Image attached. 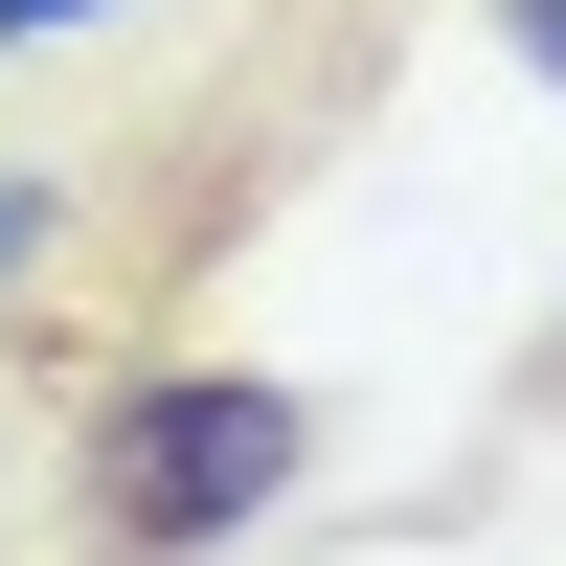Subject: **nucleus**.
<instances>
[{
	"label": "nucleus",
	"instance_id": "obj_2",
	"mask_svg": "<svg viewBox=\"0 0 566 566\" xmlns=\"http://www.w3.org/2000/svg\"><path fill=\"white\" fill-rule=\"evenodd\" d=\"M45 227H69V181H0V295L45 272Z\"/></svg>",
	"mask_w": 566,
	"mask_h": 566
},
{
	"label": "nucleus",
	"instance_id": "obj_1",
	"mask_svg": "<svg viewBox=\"0 0 566 566\" xmlns=\"http://www.w3.org/2000/svg\"><path fill=\"white\" fill-rule=\"evenodd\" d=\"M295 476H317V408L272 363H136L69 453V522H91V566H227Z\"/></svg>",
	"mask_w": 566,
	"mask_h": 566
},
{
	"label": "nucleus",
	"instance_id": "obj_3",
	"mask_svg": "<svg viewBox=\"0 0 566 566\" xmlns=\"http://www.w3.org/2000/svg\"><path fill=\"white\" fill-rule=\"evenodd\" d=\"M499 45H522V69H544V91H566V0H499Z\"/></svg>",
	"mask_w": 566,
	"mask_h": 566
},
{
	"label": "nucleus",
	"instance_id": "obj_4",
	"mask_svg": "<svg viewBox=\"0 0 566 566\" xmlns=\"http://www.w3.org/2000/svg\"><path fill=\"white\" fill-rule=\"evenodd\" d=\"M69 23H91V0H0V45H69Z\"/></svg>",
	"mask_w": 566,
	"mask_h": 566
},
{
	"label": "nucleus",
	"instance_id": "obj_5",
	"mask_svg": "<svg viewBox=\"0 0 566 566\" xmlns=\"http://www.w3.org/2000/svg\"><path fill=\"white\" fill-rule=\"evenodd\" d=\"M544 386H566V363H544Z\"/></svg>",
	"mask_w": 566,
	"mask_h": 566
}]
</instances>
